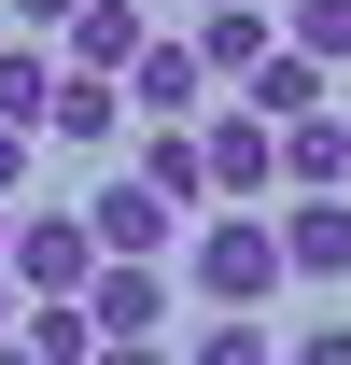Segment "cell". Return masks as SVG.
<instances>
[{
  "instance_id": "cell-16",
  "label": "cell",
  "mask_w": 351,
  "mask_h": 365,
  "mask_svg": "<svg viewBox=\"0 0 351 365\" xmlns=\"http://www.w3.org/2000/svg\"><path fill=\"white\" fill-rule=\"evenodd\" d=\"M169 365H281V337H267V323H239V309H211V337H197V351H169Z\"/></svg>"
},
{
  "instance_id": "cell-3",
  "label": "cell",
  "mask_w": 351,
  "mask_h": 365,
  "mask_svg": "<svg viewBox=\"0 0 351 365\" xmlns=\"http://www.w3.org/2000/svg\"><path fill=\"white\" fill-rule=\"evenodd\" d=\"M85 239H98V267H169V253H183V211L155 197V182H98V197H85Z\"/></svg>"
},
{
  "instance_id": "cell-2",
  "label": "cell",
  "mask_w": 351,
  "mask_h": 365,
  "mask_svg": "<svg viewBox=\"0 0 351 365\" xmlns=\"http://www.w3.org/2000/svg\"><path fill=\"white\" fill-rule=\"evenodd\" d=\"M0 281H14V295H85V281H98L85 211H14V239H0Z\"/></svg>"
},
{
  "instance_id": "cell-19",
  "label": "cell",
  "mask_w": 351,
  "mask_h": 365,
  "mask_svg": "<svg viewBox=\"0 0 351 365\" xmlns=\"http://www.w3.org/2000/svg\"><path fill=\"white\" fill-rule=\"evenodd\" d=\"M71 14H85V0H14V43H56Z\"/></svg>"
},
{
  "instance_id": "cell-8",
  "label": "cell",
  "mask_w": 351,
  "mask_h": 365,
  "mask_svg": "<svg viewBox=\"0 0 351 365\" xmlns=\"http://www.w3.org/2000/svg\"><path fill=\"white\" fill-rule=\"evenodd\" d=\"M56 43H71V71H98V85H127V56L155 43V14H141V0H85V14H71Z\"/></svg>"
},
{
  "instance_id": "cell-5",
  "label": "cell",
  "mask_w": 351,
  "mask_h": 365,
  "mask_svg": "<svg viewBox=\"0 0 351 365\" xmlns=\"http://www.w3.org/2000/svg\"><path fill=\"white\" fill-rule=\"evenodd\" d=\"M127 98L155 113V127H197V113H211V71H197V43H169V29H155V43L127 56Z\"/></svg>"
},
{
  "instance_id": "cell-7",
  "label": "cell",
  "mask_w": 351,
  "mask_h": 365,
  "mask_svg": "<svg viewBox=\"0 0 351 365\" xmlns=\"http://www.w3.org/2000/svg\"><path fill=\"white\" fill-rule=\"evenodd\" d=\"M281 197H351V113H295L281 127Z\"/></svg>"
},
{
  "instance_id": "cell-11",
  "label": "cell",
  "mask_w": 351,
  "mask_h": 365,
  "mask_svg": "<svg viewBox=\"0 0 351 365\" xmlns=\"http://www.w3.org/2000/svg\"><path fill=\"white\" fill-rule=\"evenodd\" d=\"M239 113H267V127H295V113H337V85H323V71H309L295 43H267V71L239 85Z\"/></svg>"
},
{
  "instance_id": "cell-1",
  "label": "cell",
  "mask_w": 351,
  "mask_h": 365,
  "mask_svg": "<svg viewBox=\"0 0 351 365\" xmlns=\"http://www.w3.org/2000/svg\"><path fill=\"white\" fill-rule=\"evenodd\" d=\"M183 281L211 295V309L253 323L267 295H281V239H267V211H225V225H183Z\"/></svg>"
},
{
  "instance_id": "cell-25",
  "label": "cell",
  "mask_w": 351,
  "mask_h": 365,
  "mask_svg": "<svg viewBox=\"0 0 351 365\" xmlns=\"http://www.w3.org/2000/svg\"><path fill=\"white\" fill-rule=\"evenodd\" d=\"M197 14H225V0H197Z\"/></svg>"
},
{
  "instance_id": "cell-18",
  "label": "cell",
  "mask_w": 351,
  "mask_h": 365,
  "mask_svg": "<svg viewBox=\"0 0 351 365\" xmlns=\"http://www.w3.org/2000/svg\"><path fill=\"white\" fill-rule=\"evenodd\" d=\"M281 365H351V323H295V351Z\"/></svg>"
},
{
  "instance_id": "cell-23",
  "label": "cell",
  "mask_w": 351,
  "mask_h": 365,
  "mask_svg": "<svg viewBox=\"0 0 351 365\" xmlns=\"http://www.w3.org/2000/svg\"><path fill=\"white\" fill-rule=\"evenodd\" d=\"M14 211H29V197H0V239H14Z\"/></svg>"
},
{
  "instance_id": "cell-17",
  "label": "cell",
  "mask_w": 351,
  "mask_h": 365,
  "mask_svg": "<svg viewBox=\"0 0 351 365\" xmlns=\"http://www.w3.org/2000/svg\"><path fill=\"white\" fill-rule=\"evenodd\" d=\"M295 56L337 71V56H351V0H295Z\"/></svg>"
},
{
  "instance_id": "cell-20",
  "label": "cell",
  "mask_w": 351,
  "mask_h": 365,
  "mask_svg": "<svg viewBox=\"0 0 351 365\" xmlns=\"http://www.w3.org/2000/svg\"><path fill=\"white\" fill-rule=\"evenodd\" d=\"M0 197H29V127H0Z\"/></svg>"
},
{
  "instance_id": "cell-4",
  "label": "cell",
  "mask_w": 351,
  "mask_h": 365,
  "mask_svg": "<svg viewBox=\"0 0 351 365\" xmlns=\"http://www.w3.org/2000/svg\"><path fill=\"white\" fill-rule=\"evenodd\" d=\"M267 239H281V281H351V197H281Z\"/></svg>"
},
{
  "instance_id": "cell-14",
  "label": "cell",
  "mask_w": 351,
  "mask_h": 365,
  "mask_svg": "<svg viewBox=\"0 0 351 365\" xmlns=\"http://www.w3.org/2000/svg\"><path fill=\"white\" fill-rule=\"evenodd\" d=\"M113 127H127V85H98V71H56L43 140H113Z\"/></svg>"
},
{
  "instance_id": "cell-22",
  "label": "cell",
  "mask_w": 351,
  "mask_h": 365,
  "mask_svg": "<svg viewBox=\"0 0 351 365\" xmlns=\"http://www.w3.org/2000/svg\"><path fill=\"white\" fill-rule=\"evenodd\" d=\"M14 309H29V295H14V281H0V337H14Z\"/></svg>"
},
{
  "instance_id": "cell-12",
  "label": "cell",
  "mask_w": 351,
  "mask_h": 365,
  "mask_svg": "<svg viewBox=\"0 0 351 365\" xmlns=\"http://www.w3.org/2000/svg\"><path fill=\"white\" fill-rule=\"evenodd\" d=\"M127 182H155L169 211H211V155H197V127H141V169Z\"/></svg>"
},
{
  "instance_id": "cell-6",
  "label": "cell",
  "mask_w": 351,
  "mask_h": 365,
  "mask_svg": "<svg viewBox=\"0 0 351 365\" xmlns=\"http://www.w3.org/2000/svg\"><path fill=\"white\" fill-rule=\"evenodd\" d=\"M197 155H211V197H267V182H281V127H267V113H211Z\"/></svg>"
},
{
  "instance_id": "cell-15",
  "label": "cell",
  "mask_w": 351,
  "mask_h": 365,
  "mask_svg": "<svg viewBox=\"0 0 351 365\" xmlns=\"http://www.w3.org/2000/svg\"><path fill=\"white\" fill-rule=\"evenodd\" d=\"M43 98H56V43H0V127L43 140Z\"/></svg>"
},
{
  "instance_id": "cell-24",
  "label": "cell",
  "mask_w": 351,
  "mask_h": 365,
  "mask_svg": "<svg viewBox=\"0 0 351 365\" xmlns=\"http://www.w3.org/2000/svg\"><path fill=\"white\" fill-rule=\"evenodd\" d=\"M0 365H29V351H14V337H0Z\"/></svg>"
},
{
  "instance_id": "cell-10",
  "label": "cell",
  "mask_w": 351,
  "mask_h": 365,
  "mask_svg": "<svg viewBox=\"0 0 351 365\" xmlns=\"http://www.w3.org/2000/svg\"><path fill=\"white\" fill-rule=\"evenodd\" d=\"M267 43H281V29H267L253 0H225V14H197V71H211V85H253V71H267Z\"/></svg>"
},
{
  "instance_id": "cell-13",
  "label": "cell",
  "mask_w": 351,
  "mask_h": 365,
  "mask_svg": "<svg viewBox=\"0 0 351 365\" xmlns=\"http://www.w3.org/2000/svg\"><path fill=\"white\" fill-rule=\"evenodd\" d=\"M14 351H29V365H98L85 295H29V309H14Z\"/></svg>"
},
{
  "instance_id": "cell-21",
  "label": "cell",
  "mask_w": 351,
  "mask_h": 365,
  "mask_svg": "<svg viewBox=\"0 0 351 365\" xmlns=\"http://www.w3.org/2000/svg\"><path fill=\"white\" fill-rule=\"evenodd\" d=\"M98 365H169V337H98Z\"/></svg>"
},
{
  "instance_id": "cell-9",
  "label": "cell",
  "mask_w": 351,
  "mask_h": 365,
  "mask_svg": "<svg viewBox=\"0 0 351 365\" xmlns=\"http://www.w3.org/2000/svg\"><path fill=\"white\" fill-rule=\"evenodd\" d=\"M85 323L98 337H169V267H98L85 281Z\"/></svg>"
}]
</instances>
